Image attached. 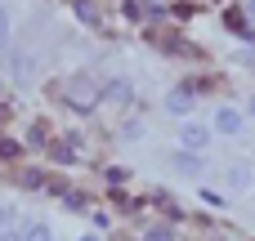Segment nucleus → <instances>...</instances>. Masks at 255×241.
Returning <instances> with one entry per match:
<instances>
[{"mask_svg": "<svg viewBox=\"0 0 255 241\" xmlns=\"http://www.w3.org/2000/svg\"><path fill=\"white\" fill-rule=\"evenodd\" d=\"M166 112H175V116H188V112H193V89H175V94L166 98Z\"/></svg>", "mask_w": 255, "mask_h": 241, "instance_id": "obj_3", "label": "nucleus"}, {"mask_svg": "<svg viewBox=\"0 0 255 241\" xmlns=\"http://www.w3.org/2000/svg\"><path fill=\"white\" fill-rule=\"evenodd\" d=\"M251 116H255V103H251Z\"/></svg>", "mask_w": 255, "mask_h": 241, "instance_id": "obj_12", "label": "nucleus"}, {"mask_svg": "<svg viewBox=\"0 0 255 241\" xmlns=\"http://www.w3.org/2000/svg\"><path fill=\"white\" fill-rule=\"evenodd\" d=\"M215 130H220V134H242V116H238L233 107H220V112H215Z\"/></svg>", "mask_w": 255, "mask_h": 241, "instance_id": "obj_2", "label": "nucleus"}, {"mask_svg": "<svg viewBox=\"0 0 255 241\" xmlns=\"http://www.w3.org/2000/svg\"><path fill=\"white\" fill-rule=\"evenodd\" d=\"M179 143H184L188 152H202V148L211 143V130H206V125H184V134H179Z\"/></svg>", "mask_w": 255, "mask_h": 241, "instance_id": "obj_1", "label": "nucleus"}, {"mask_svg": "<svg viewBox=\"0 0 255 241\" xmlns=\"http://www.w3.org/2000/svg\"><path fill=\"white\" fill-rule=\"evenodd\" d=\"M0 241H27V237H22V233H9V228H4V233H0Z\"/></svg>", "mask_w": 255, "mask_h": 241, "instance_id": "obj_9", "label": "nucleus"}, {"mask_svg": "<svg viewBox=\"0 0 255 241\" xmlns=\"http://www.w3.org/2000/svg\"><path fill=\"white\" fill-rule=\"evenodd\" d=\"M229 183L233 188H251V170L247 165H229Z\"/></svg>", "mask_w": 255, "mask_h": 241, "instance_id": "obj_4", "label": "nucleus"}, {"mask_svg": "<svg viewBox=\"0 0 255 241\" xmlns=\"http://www.w3.org/2000/svg\"><path fill=\"white\" fill-rule=\"evenodd\" d=\"M22 237H27V241H54V233H49L45 224H36V228H27Z\"/></svg>", "mask_w": 255, "mask_h": 241, "instance_id": "obj_5", "label": "nucleus"}, {"mask_svg": "<svg viewBox=\"0 0 255 241\" xmlns=\"http://www.w3.org/2000/svg\"><path fill=\"white\" fill-rule=\"evenodd\" d=\"M4 40H9V13L0 9V45H4Z\"/></svg>", "mask_w": 255, "mask_h": 241, "instance_id": "obj_7", "label": "nucleus"}, {"mask_svg": "<svg viewBox=\"0 0 255 241\" xmlns=\"http://www.w3.org/2000/svg\"><path fill=\"white\" fill-rule=\"evenodd\" d=\"M175 165H179V170H193V174L202 170V161H197V157H188V152H184V157H175Z\"/></svg>", "mask_w": 255, "mask_h": 241, "instance_id": "obj_6", "label": "nucleus"}, {"mask_svg": "<svg viewBox=\"0 0 255 241\" xmlns=\"http://www.w3.org/2000/svg\"><path fill=\"white\" fill-rule=\"evenodd\" d=\"M4 224H9V210H4V206H0V233H4Z\"/></svg>", "mask_w": 255, "mask_h": 241, "instance_id": "obj_10", "label": "nucleus"}, {"mask_svg": "<svg viewBox=\"0 0 255 241\" xmlns=\"http://www.w3.org/2000/svg\"><path fill=\"white\" fill-rule=\"evenodd\" d=\"M148 241H170V228H152V233H148Z\"/></svg>", "mask_w": 255, "mask_h": 241, "instance_id": "obj_8", "label": "nucleus"}, {"mask_svg": "<svg viewBox=\"0 0 255 241\" xmlns=\"http://www.w3.org/2000/svg\"><path fill=\"white\" fill-rule=\"evenodd\" d=\"M81 241H99V237H94V233H90V237H81Z\"/></svg>", "mask_w": 255, "mask_h": 241, "instance_id": "obj_11", "label": "nucleus"}]
</instances>
